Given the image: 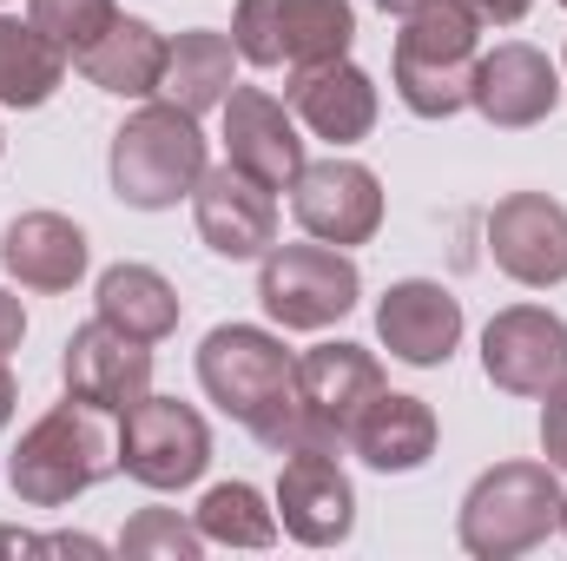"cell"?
<instances>
[{
	"label": "cell",
	"mask_w": 567,
	"mask_h": 561,
	"mask_svg": "<svg viewBox=\"0 0 567 561\" xmlns=\"http://www.w3.org/2000/svg\"><path fill=\"white\" fill-rule=\"evenodd\" d=\"M198 390L238 429H251L271 456L297 449V357L284 350L278 330L218 324L198 344Z\"/></svg>",
	"instance_id": "6da1fadb"
},
{
	"label": "cell",
	"mask_w": 567,
	"mask_h": 561,
	"mask_svg": "<svg viewBox=\"0 0 567 561\" xmlns=\"http://www.w3.org/2000/svg\"><path fill=\"white\" fill-rule=\"evenodd\" d=\"M120 469V436H106V422L93 404L66 397L40 422H27V436L7 456V489L27 509H66L80 502L93 482H106Z\"/></svg>",
	"instance_id": "7a4b0ae2"
},
{
	"label": "cell",
	"mask_w": 567,
	"mask_h": 561,
	"mask_svg": "<svg viewBox=\"0 0 567 561\" xmlns=\"http://www.w3.org/2000/svg\"><path fill=\"white\" fill-rule=\"evenodd\" d=\"M205 165L212 159H205L198 113H185L172 100H145L140 113H126V126L113 133V152H106L113 198L133 212H172L178 198H192Z\"/></svg>",
	"instance_id": "3957f363"
},
{
	"label": "cell",
	"mask_w": 567,
	"mask_h": 561,
	"mask_svg": "<svg viewBox=\"0 0 567 561\" xmlns=\"http://www.w3.org/2000/svg\"><path fill=\"white\" fill-rule=\"evenodd\" d=\"M475 60H482V20L462 0H435L403 20L390 53V86L416 120H455L468 106Z\"/></svg>",
	"instance_id": "277c9868"
},
{
	"label": "cell",
	"mask_w": 567,
	"mask_h": 561,
	"mask_svg": "<svg viewBox=\"0 0 567 561\" xmlns=\"http://www.w3.org/2000/svg\"><path fill=\"white\" fill-rule=\"evenodd\" d=\"M561 529V469L548 462H495L468 482L455 536L475 561H515Z\"/></svg>",
	"instance_id": "5b68a950"
},
{
	"label": "cell",
	"mask_w": 567,
	"mask_h": 561,
	"mask_svg": "<svg viewBox=\"0 0 567 561\" xmlns=\"http://www.w3.org/2000/svg\"><path fill=\"white\" fill-rule=\"evenodd\" d=\"M357 40V7L350 0H238L231 13V47L251 67H317L343 60Z\"/></svg>",
	"instance_id": "8992f818"
},
{
	"label": "cell",
	"mask_w": 567,
	"mask_h": 561,
	"mask_svg": "<svg viewBox=\"0 0 567 561\" xmlns=\"http://www.w3.org/2000/svg\"><path fill=\"white\" fill-rule=\"evenodd\" d=\"M363 297V272L350 252L310 238V245H271L258 265V304L278 330H330Z\"/></svg>",
	"instance_id": "52a82bcc"
},
{
	"label": "cell",
	"mask_w": 567,
	"mask_h": 561,
	"mask_svg": "<svg viewBox=\"0 0 567 561\" xmlns=\"http://www.w3.org/2000/svg\"><path fill=\"white\" fill-rule=\"evenodd\" d=\"M383 390V364L363 344H317L297 357V449L317 456H343L350 449V422L363 417V404ZM290 449V456H297Z\"/></svg>",
	"instance_id": "ba28073f"
},
{
	"label": "cell",
	"mask_w": 567,
	"mask_h": 561,
	"mask_svg": "<svg viewBox=\"0 0 567 561\" xmlns=\"http://www.w3.org/2000/svg\"><path fill=\"white\" fill-rule=\"evenodd\" d=\"M120 469L152 489V496H178L212 469V422L178 397H152L145 390L133 410H120Z\"/></svg>",
	"instance_id": "9c48e42d"
},
{
	"label": "cell",
	"mask_w": 567,
	"mask_h": 561,
	"mask_svg": "<svg viewBox=\"0 0 567 561\" xmlns=\"http://www.w3.org/2000/svg\"><path fill=\"white\" fill-rule=\"evenodd\" d=\"M290 212H297L303 238H323V245H337V252L370 245V238L383 232V178H377L370 165L330 152V159H317V165L297 172Z\"/></svg>",
	"instance_id": "30bf717a"
},
{
	"label": "cell",
	"mask_w": 567,
	"mask_h": 561,
	"mask_svg": "<svg viewBox=\"0 0 567 561\" xmlns=\"http://www.w3.org/2000/svg\"><path fill=\"white\" fill-rule=\"evenodd\" d=\"M482 370L508 397H548L567 377V317L548 304H508L482 330Z\"/></svg>",
	"instance_id": "8fae6325"
},
{
	"label": "cell",
	"mask_w": 567,
	"mask_h": 561,
	"mask_svg": "<svg viewBox=\"0 0 567 561\" xmlns=\"http://www.w3.org/2000/svg\"><path fill=\"white\" fill-rule=\"evenodd\" d=\"M192 218H198V238L231 265L265 258L278 245V192L258 185L251 172H238L231 159L205 165V178L192 185Z\"/></svg>",
	"instance_id": "7c38bea8"
},
{
	"label": "cell",
	"mask_w": 567,
	"mask_h": 561,
	"mask_svg": "<svg viewBox=\"0 0 567 561\" xmlns=\"http://www.w3.org/2000/svg\"><path fill=\"white\" fill-rule=\"evenodd\" d=\"M488 252L502 278L528 284V290L567 284V205L548 192H508L488 212Z\"/></svg>",
	"instance_id": "4fadbf2b"
},
{
	"label": "cell",
	"mask_w": 567,
	"mask_h": 561,
	"mask_svg": "<svg viewBox=\"0 0 567 561\" xmlns=\"http://www.w3.org/2000/svg\"><path fill=\"white\" fill-rule=\"evenodd\" d=\"M60 384H66V397L93 404L100 417H120V410H133L152 390V344H140V337H126V330L93 317V324H80L66 337Z\"/></svg>",
	"instance_id": "5bb4252c"
},
{
	"label": "cell",
	"mask_w": 567,
	"mask_h": 561,
	"mask_svg": "<svg viewBox=\"0 0 567 561\" xmlns=\"http://www.w3.org/2000/svg\"><path fill=\"white\" fill-rule=\"evenodd\" d=\"M468 106H475L488 126H502V133H528V126H542V120L561 106V73H555V60H548L542 47L502 40V47H488V53L475 60Z\"/></svg>",
	"instance_id": "9a60e30c"
},
{
	"label": "cell",
	"mask_w": 567,
	"mask_h": 561,
	"mask_svg": "<svg viewBox=\"0 0 567 561\" xmlns=\"http://www.w3.org/2000/svg\"><path fill=\"white\" fill-rule=\"evenodd\" d=\"M278 529L303 549H343L357 529V489L337 456L297 449L278 469Z\"/></svg>",
	"instance_id": "2e32d148"
},
{
	"label": "cell",
	"mask_w": 567,
	"mask_h": 561,
	"mask_svg": "<svg viewBox=\"0 0 567 561\" xmlns=\"http://www.w3.org/2000/svg\"><path fill=\"white\" fill-rule=\"evenodd\" d=\"M284 106L297 113V126H303L310 140H330L337 152L357 145V140H370V133H377V113H383L377 80H370L350 53H343V60L297 67L290 86H284Z\"/></svg>",
	"instance_id": "e0dca14e"
},
{
	"label": "cell",
	"mask_w": 567,
	"mask_h": 561,
	"mask_svg": "<svg viewBox=\"0 0 567 561\" xmlns=\"http://www.w3.org/2000/svg\"><path fill=\"white\" fill-rule=\"evenodd\" d=\"M218 113H225V159L238 172H251L258 185L290 192L297 172L310 165L303 159V140H297V113L284 100H271L265 86H231Z\"/></svg>",
	"instance_id": "ac0fdd59"
},
{
	"label": "cell",
	"mask_w": 567,
	"mask_h": 561,
	"mask_svg": "<svg viewBox=\"0 0 567 561\" xmlns=\"http://www.w3.org/2000/svg\"><path fill=\"white\" fill-rule=\"evenodd\" d=\"M377 337L396 364L410 370H442L462 344V297L435 278H403L377 304Z\"/></svg>",
	"instance_id": "d6986e66"
},
{
	"label": "cell",
	"mask_w": 567,
	"mask_h": 561,
	"mask_svg": "<svg viewBox=\"0 0 567 561\" xmlns=\"http://www.w3.org/2000/svg\"><path fill=\"white\" fill-rule=\"evenodd\" d=\"M86 258H93V245L66 212H20L0 232V265L20 290H47V297L73 290L86 278Z\"/></svg>",
	"instance_id": "ffe728a7"
},
{
	"label": "cell",
	"mask_w": 567,
	"mask_h": 561,
	"mask_svg": "<svg viewBox=\"0 0 567 561\" xmlns=\"http://www.w3.org/2000/svg\"><path fill=\"white\" fill-rule=\"evenodd\" d=\"M435 410H429L423 397H410V390H377L370 404H363V417L350 422V456H363L377 476H410V469H423L429 456H435Z\"/></svg>",
	"instance_id": "44dd1931"
},
{
	"label": "cell",
	"mask_w": 567,
	"mask_h": 561,
	"mask_svg": "<svg viewBox=\"0 0 567 561\" xmlns=\"http://www.w3.org/2000/svg\"><path fill=\"white\" fill-rule=\"evenodd\" d=\"M165 33L140 20V13H120L73 67L86 73V86H100V93H113V100H152L158 93V80H165Z\"/></svg>",
	"instance_id": "7402d4cb"
},
{
	"label": "cell",
	"mask_w": 567,
	"mask_h": 561,
	"mask_svg": "<svg viewBox=\"0 0 567 561\" xmlns=\"http://www.w3.org/2000/svg\"><path fill=\"white\" fill-rule=\"evenodd\" d=\"M231 86H238V47H231V33H212V27H185V33H172L158 100H172V106H185V113L205 120L212 106H225Z\"/></svg>",
	"instance_id": "603a6c76"
},
{
	"label": "cell",
	"mask_w": 567,
	"mask_h": 561,
	"mask_svg": "<svg viewBox=\"0 0 567 561\" xmlns=\"http://www.w3.org/2000/svg\"><path fill=\"white\" fill-rule=\"evenodd\" d=\"M93 317L100 324H113V330H126V337H140V344H165L172 330H178V290L165 272H152V265H113V272H100V290H93Z\"/></svg>",
	"instance_id": "cb8c5ba5"
},
{
	"label": "cell",
	"mask_w": 567,
	"mask_h": 561,
	"mask_svg": "<svg viewBox=\"0 0 567 561\" xmlns=\"http://www.w3.org/2000/svg\"><path fill=\"white\" fill-rule=\"evenodd\" d=\"M66 67L73 60L47 33H33V20H7L0 13V106H13V113L47 106L66 86Z\"/></svg>",
	"instance_id": "d4e9b609"
},
{
	"label": "cell",
	"mask_w": 567,
	"mask_h": 561,
	"mask_svg": "<svg viewBox=\"0 0 567 561\" xmlns=\"http://www.w3.org/2000/svg\"><path fill=\"white\" fill-rule=\"evenodd\" d=\"M198 536L218 549H271L278 542V509H265V496L251 482H218L205 489V502L192 509Z\"/></svg>",
	"instance_id": "484cf974"
},
{
	"label": "cell",
	"mask_w": 567,
	"mask_h": 561,
	"mask_svg": "<svg viewBox=\"0 0 567 561\" xmlns=\"http://www.w3.org/2000/svg\"><path fill=\"white\" fill-rule=\"evenodd\" d=\"M27 20H33V33H47L66 60H80V53L120 20V0H27Z\"/></svg>",
	"instance_id": "4316f807"
},
{
	"label": "cell",
	"mask_w": 567,
	"mask_h": 561,
	"mask_svg": "<svg viewBox=\"0 0 567 561\" xmlns=\"http://www.w3.org/2000/svg\"><path fill=\"white\" fill-rule=\"evenodd\" d=\"M120 555L133 561H198L205 555V536L198 522H185L178 509H140L120 536Z\"/></svg>",
	"instance_id": "83f0119b"
},
{
	"label": "cell",
	"mask_w": 567,
	"mask_h": 561,
	"mask_svg": "<svg viewBox=\"0 0 567 561\" xmlns=\"http://www.w3.org/2000/svg\"><path fill=\"white\" fill-rule=\"evenodd\" d=\"M542 456H548V469L567 476V377L542 397Z\"/></svg>",
	"instance_id": "f1b7e54d"
},
{
	"label": "cell",
	"mask_w": 567,
	"mask_h": 561,
	"mask_svg": "<svg viewBox=\"0 0 567 561\" xmlns=\"http://www.w3.org/2000/svg\"><path fill=\"white\" fill-rule=\"evenodd\" d=\"M20 337H27V304L13 290H0V357H13Z\"/></svg>",
	"instance_id": "f546056e"
},
{
	"label": "cell",
	"mask_w": 567,
	"mask_h": 561,
	"mask_svg": "<svg viewBox=\"0 0 567 561\" xmlns=\"http://www.w3.org/2000/svg\"><path fill=\"white\" fill-rule=\"evenodd\" d=\"M462 7H468L482 27H515V20H528L535 0H462Z\"/></svg>",
	"instance_id": "4dcf8cb0"
},
{
	"label": "cell",
	"mask_w": 567,
	"mask_h": 561,
	"mask_svg": "<svg viewBox=\"0 0 567 561\" xmlns=\"http://www.w3.org/2000/svg\"><path fill=\"white\" fill-rule=\"evenodd\" d=\"M40 555H106V542H93V536H40Z\"/></svg>",
	"instance_id": "1f68e13d"
},
{
	"label": "cell",
	"mask_w": 567,
	"mask_h": 561,
	"mask_svg": "<svg viewBox=\"0 0 567 561\" xmlns=\"http://www.w3.org/2000/svg\"><path fill=\"white\" fill-rule=\"evenodd\" d=\"M13 410H20V384H13V370H7V357H0V429L13 422Z\"/></svg>",
	"instance_id": "d6a6232c"
},
{
	"label": "cell",
	"mask_w": 567,
	"mask_h": 561,
	"mask_svg": "<svg viewBox=\"0 0 567 561\" xmlns=\"http://www.w3.org/2000/svg\"><path fill=\"white\" fill-rule=\"evenodd\" d=\"M0 549H7V555H40V536H20V529H0Z\"/></svg>",
	"instance_id": "836d02e7"
},
{
	"label": "cell",
	"mask_w": 567,
	"mask_h": 561,
	"mask_svg": "<svg viewBox=\"0 0 567 561\" xmlns=\"http://www.w3.org/2000/svg\"><path fill=\"white\" fill-rule=\"evenodd\" d=\"M383 13H396V20H410V13H423V7H435V0H377Z\"/></svg>",
	"instance_id": "e575fe53"
},
{
	"label": "cell",
	"mask_w": 567,
	"mask_h": 561,
	"mask_svg": "<svg viewBox=\"0 0 567 561\" xmlns=\"http://www.w3.org/2000/svg\"><path fill=\"white\" fill-rule=\"evenodd\" d=\"M561 536H567V496H561Z\"/></svg>",
	"instance_id": "d590c367"
},
{
	"label": "cell",
	"mask_w": 567,
	"mask_h": 561,
	"mask_svg": "<svg viewBox=\"0 0 567 561\" xmlns=\"http://www.w3.org/2000/svg\"><path fill=\"white\" fill-rule=\"evenodd\" d=\"M0 152H7V140H0Z\"/></svg>",
	"instance_id": "8d00e7d4"
},
{
	"label": "cell",
	"mask_w": 567,
	"mask_h": 561,
	"mask_svg": "<svg viewBox=\"0 0 567 561\" xmlns=\"http://www.w3.org/2000/svg\"><path fill=\"white\" fill-rule=\"evenodd\" d=\"M561 7H567V0H561Z\"/></svg>",
	"instance_id": "74e56055"
}]
</instances>
